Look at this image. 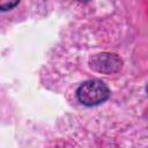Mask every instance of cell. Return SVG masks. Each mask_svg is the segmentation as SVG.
Masks as SVG:
<instances>
[{"label": "cell", "instance_id": "obj_1", "mask_svg": "<svg viewBox=\"0 0 148 148\" xmlns=\"http://www.w3.org/2000/svg\"><path fill=\"white\" fill-rule=\"evenodd\" d=\"M110 96L108 86L99 80H88L83 82L76 90L79 102L87 106L98 105L105 102Z\"/></svg>", "mask_w": 148, "mask_h": 148}, {"label": "cell", "instance_id": "obj_4", "mask_svg": "<svg viewBox=\"0 0 148 148\" xmlns=\"http://www.w3.org/2000/svg\"><path fill=\"white\" fill-rule=\"evenodd\" d=\"M77 1H80V2H87V1H89V0H77Z\"/></svg>", "mask_w": 148, "mask_h": 148}, {"label": "cell", "instance_id": "obj_3", "mask_svg": "<svg viewBox=\"0 0 148 148\" xmlns=\"http://www.w3.org/2000/svg\"><path fill=\"white\" fill-rule=\"evenodd\" d=\"M18 2H20V0H0V9L2 12L9 10V9L14 8Z\"/></svg>", "mask_w": 148, "mask_h": 148}, {"label": "cell", "instance_id": "obj_5", "mask_svg": "<svg viewBox=\"0 0 148 148\" xmlns=\"http://www.w3.org/2000/svg\"><path fill=\"white\" fill-rule=\"evenodd\" d=\"M146 91H147V95H148V86L146 87Z\"/></svg>", "mask_w": 148, "mask_h": 148}, {"label": "cell", "instance_id": "obj_2", "mask_svg": "<svg viewBox=\"0 0 148 148\" xmlns=\"http://www.w3.org/2000/svg\"><path fill=\"white\" fill-rule=\"evenodd\" d=\"M89 65L95 72L102 74H113L121 68L123 61L116 53L102 52L92 56L89 59Z\"/></svg>", "mask_w": 148, "mask_h": 148}]
</instances>
